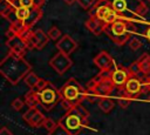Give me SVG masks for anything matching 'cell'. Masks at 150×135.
Here are the masks:
<instances>
[{
	"instance_id": "obj_1",
	"label": "cell",
	"mask_w": 150,
	"mask_h": 135,
	"mask_svg": "<svg viewBox=\"0 0 150 135\" xmlns=\"http://www.w3.org/2000/svg\"><path fill=\"white\" fill-rule=\"evenodd\" d=\"M30 69V63L27 62L23 56L16 55L12 52H8V54L0 61V73L12 85H16L25 79Z\"/></svg>"
},
{
	"instance_id": "obj_2",
	"label": "cell",
	"mask_w": 150,
	"mask_h": 135,
	"mask_svg": "<svg viewBox=\"0 0 150 135\" xmlns=\"http://www.w3.org/2000/svg\"><path fill=\"white\" fill-rule=\"evenodd\" d=\"M114 9L120 20L123 21H138L144 20L148 13V6L142 0H103Z\"/></svg>"
},
{
	"instance_id": "obj_3",
	"label": "cell",
	"mask_w": 150,
	"mask_h": 135,
	"mask_svg": "<svg viewBox=\"0 0 150 135\" xmlns=\"http://www.w3.org/2000/svg\"><path fill=\"white\" fill-rule=\"evenodd\" d=\"M89 112L82 104H76L71 107L66 114L59 120V123L63 126L70 135H79L81 130L88 126Z\"/></svg>"
},
{
	"instance_id": "obj_4",
	"label": "cell",
	"mask_w": 150,
	"mask_h": 135,
	"mask_svg": "<svg viewBox=\"0 0 150 135\" xmlns=\"http://www.w3.org/2000/svg\"><path fill=\"white\" fill-rule=\"evenodd\" d=\"M60 100L69 102L71 106L81 104L86 100V88L75 79H69L59 89Z\"/></svg>"
},
{
	"instance_id": "obj_5",
	"label": "cell",
	"mask_w": 150,
	"mask_h": 135,
	"mask_svg": "<svg viewBox=\"0 0 150 135\" xmlns=\"http://www.w3.org/2000/svg\"><path fill=\"white\" fill-rule=\"evenodd\" d=\"M104 33L117 46H123L131 39V34L127 29V22L123 20H117L111 25H105Z\"/></svg>"
},
{
	"instance_id": "obj_6",
	"label": "cell",
	"mask_w": 150,
	"mask_h": 135,
	"mask_svg": "<svg viewBox=\"0 0 150 135\" xmlns=\"http://www.w3.org/2000/svg\"><path fill=\"white\" fill-rule=\"evenodd\" d=\"M39 93V100H40V106L43 107V109L46 110H50L56 102H60V94L59 90H56V88L54 87L53 83H49L47 88H45Z\"/></svg>"
},
{
	"instance_id": "obj_7",
	"label": "cell",
	"mask_w": 150,
	"mask_h": 135,
	"mask_svg": "<svg viewBox=\"0 0 150 135\" xmlns=\"http://www.w3.org/2000/svg\"><path fill=\"white\" fill-rule=\"evenodd\" d=\"M49 66L60 75L64 74L71 66H73V61L69 58V55L57 52L50 60H49Z\"/></svg>"
},
{
	"instance_id": "obj_8",
	"label": "cell",
	"mask_w": 150,
	"mask_h": 135,
	"mask_svg": "<svg viewBox=\"0 0 150 135\" xmlns=\"http://www.w3.org/2000/svg\"><path fill=\"white\" fill-rule=\"evenodd\" d=\"M94 65L100 69V72H107L110 73L115 69V61L111 58V55L107 52H100L94 58Z\"/></svg>"
},
{
	"instance_id": "obj_9",
	"label": "cell",
	"mask_w": 150,
	"mask_h": 135,
	"mask_svg": "<svg viewBox=\"0 0 150 135\" xmlns=\"http://www.w3.org/2000/svg\"><path fill=\"white\" fill-rule=\"evenodd\" d=\"M77 42L68 34H64L62 35V38L55 42V47L59 52L61 53H64L67 55H70L73 52H75L77 49Z\"/></svg>"
},
{
	"instance_id": "obj_10",
	"label": "cell",
	"mask_w": 150,
	"mask_h": 135,
	"mask_svg": "<svg viewBox=\"0 0 150 135\" xmlns=\"http://www.w3.org/2000/svg\"><path fill=\"white\" fill-rule=\"evenodd\" d=\"M110 77L116 87H124L130 75L125 67H116L112 72H110Z\"/></svg>"
},
{
	"instance_id": "obj_11",
	"label": "cell",
	"mask_w": 150,
	"mask_h": 135,
	"mask_svg": "<svg viewBox=\"0 0 150 135\" xmlns=\"http://www.w3.org/2000/svg\"><path fill=\"white\" fill-rule=\"evenodd\" d=\"M6 45L9 48V52H12L16 55H20V56H25V53L28 50L27 46H26V42L19 35H16L15 38H13L11 40H7Z\"/></svg>"
},
{
	"instance_id": "obj_12",
	"label": "cell",
	"mask_w": 150,
	"mask_h": 135,
	"mask_svg": "<svg viewBox=\"0 0 150 135\" xmlns=\"http://www.w3.org/2000/svg\"><path fill=\"white\" fill-rule=\"evenodd\" d=\"M84 26L94 35H100L101 33H104V26H105V23L103 21H101L100 19H97L95 15H90L89 19L84 22Z\"/></svg>"
},
{
	"instance_id": "obj_13",
	"label": "cell",
	"mask_w": 150,
	"mask_h": 135,
	"mask_svg": "<svg viewBox=\"0 0 150 135\" xmlns=\"http://www.w3.org/2000/svg\"><path fill=\"white\" fill-rule=\"evenodd\" d=\"M142 87H143L142 80L136 77V76H131V77H129V80L124 85V90L130 96H136V95L142 93Z\"/></svg>"
},
{
	"instance_id": "obj_14",
	"label": "cell",
	"mask_w": 150,
	"mask_h": 135,
	"mask_svg": "<svg viewBox=\"0 0 150 135\" xmlns=\"http://www.w3.org/2000/svg\"><path fill=\"white\" fill-rule=\"evenodd\" d=\"M32 40L34 42L35 49L41 50V49L45 48V46H47V43L50 39H49L48 34H46L42 29H34L33 35H32Z\"/></svg>"
},
{
	"instance_id": "obj_15",
	"label": "cell",
	"mask_w": 150,
	"mask_h": 135,
	"mask_svg": "<svg viewBox=\"0 0 150 135\" xmlns=\"http://www.w3.org/2000/svg\"><path fill=\"white\" fill-rule=\"evenodd\" d=\"M25 104L28 108H38L40 106L39 93L35 89H30L28 93L25 94Z\"/></svg>"
},
{
	"instance_id": "obj_16",
	"label": "cell",
	"mask_w": 150,
	"mask_h": 135,
	"mask_svg": "<svg viewBox=\"0 0 150 135\" xmlns=\"http://www.w3.org/2000/svg\"><path fill=\"white\" fill-rule=\"evenodd\" d=\"M42 18V11L41 8H30L29 16L25 20V25L27 28H33V26Z\"/></svg>"
},
{
	"instance_id": "obj_17",
	"label": "cell",
	"mask_w": 150,
	"mask_h": 135,
	"mask_svg": "<svg viewBox=\"0 0 150 135\" xmlns=\"http://www.w3.org/2000/svg\"><path fill=\"white\" fill-rule=\"evenodd\" d=\"M138 65L143 75H150V55L148 53H143L138 59Z\"/></svg>"
},
{
	"instance_id": "obj_18",
	"label": "cell",
	"mask_w": 150,
	"mask_h": 135,
	"mask_svg": "<svg viewBox=\"0 0 150 135\" xmlns=\"http://www.w3.org/2000/svg\"><path fill=\"white\" fill-rule=\"evenodd\" d=\"M97 103H98L100 109H101L103 113H105V114L110 113V112L114 109V107H115L114 101H112L110 97H107V96H105V97H101Z\"/></svg>"
},
{
	"instance_id": "obj_19",
	"label": "cell",
	"mask_w": 150,
	"mask_h": 135,
	"mask_svg": "<svg viewBox=\"0 0 150 135\" xmlns=\"http://www.w3.org/2000/svg\"><path fill=\"white\" fill-rule=\"evenodd\" d=\"M45 119H46V116H45V115H43V114H42L40 110H38V112H36V113L33 115V117L29 120L28 126H29V127H33V128L42 127Z\"/></svg>"
},
{
	"instance_id": "obj_20",
	"label": "cell",
	"mask_w": 150,
	"mask_h": 135,
	"mask_svg": "<svg viewBox=\"0 0 150 135\" xmlns=\"http://www.w3.org/2000/svg\"><path fill=\"white\" fill-rule=\"evenodd\" d=\"M40 79L41 77H39L35 73H33V72H29L26 76H25V79H23V81H25V83L30 88V89H34L35 87H36V85H38V82L40 81Z\"/></svg>"
},
{
	"instance_id": "obj_21",
	"label": "cell",
	"mask_w": 150,
	"mask_h": 135,
	"mask_svg": "<svg viewBox=\"0 0 150 135\" xmlns=\"http://www.w3.org/2000/svg\"><path fill=\"white\" fill-rule=\"evenodd\" d=\"M19 5L27 8H41L45 4V0H18Z\"/></svg>"
},
{
	"instance_id": "obj_22",
	"label": "cell",
	"mask_w": 150,
	"mask_h": 135,
	"mask_svg": "<svg viewBox=\"0 0 150 135\" xmlns=\"http://www.w3.org/2000/svg\"><path fill=\"white\" fill-rule=\"evenodd\" d=\"M132 101V96H130L125 90L123 95H118V106L121 109H127Z\"/></svg>"
},
{
	"instance_id": "obj_23",
	"label": "cell",
	"mask_w": 150,
	"mask_h": 135,
	"mask_svg": "<svg viewBox=\"0 0 150 135\" xmlns=\"http://www.w3.org/2000/svg\"><path fill=\"white\" fill-rule=\"evenodd\" d=\"M29 13H30V8H27V7H18L15 9V18L18 20H21V21H25L28 16H29Z\"/></svg>"
},
{
	"instance_id": "obj_24",
	"label": "cell",
	"mask_w": 150,
	"mask_h": 135,
	"mask_svg": "<svg viewBox=\"0 0 150 135\" xmlns=\"http://www.w3.org/2000/svg\"><path fill=\"white\" fill-rule=\"evenodd\" d=\"M47 34H48V36H49V39L50 40H53V41H59L61 38H62V33H61V31L56 27V26H52L50 28H49V31L47 32Z\"/></svg>"
},
{
	"instance_id": "obj_25",
	"label": "cell",
	"mask_w": 150,
	"mask_h": 135,
	"mask_svg": "<svg viewBox=\"0 0 150 135\" xmlns=\"http://www.w3.org/2000/svg\"><path fill=\"white\" fill-rule=\"evenodd\" d=\"M127 69H128V72H129V75H130V77L131 76H138L139 74H142V72H141V68H139V65H138V61L136 60V61H134L129 67H127Z\"/></svg>"
},
{
	"instance_id": "obj_26",
	"label": "cell",
	"mask_w": 150,
	"mask_h": 135,
	"mask_svg": "<svg viewBox=\"0 0 150 135\" xmlns=\"http://www.w3.org/2000/svg\"><path fill=\"white\" fill-rule=\"evenodd\" d=\"M48 135H70V134H69V131H68L63 126H61V124L57 122V124L55 126V128H54L53 130L48 131Z\"/></svg>"
},
{
	"instance_id": "obj_27",
	"label": "cell",
	"mask_w": 150,
	"mask_h": 135,
	"mask_svg": "<svg viewBox=\"0 0 150 135\" xmlns=\"http://www.w3.org/2000/svg\"><path fill=\"white\" fill-rule=\"evenodd\" d=\"M117 20H120L117 13H116L114 9H111V11L109 12V14L107 15V18L104 19V23H105V25H111V23H114V22L117 21Z\"/></svg>"
},
{
	"instance_id": "obj_28",
	"label": "cell",
	"mask_w": 150,
	"mask_h": 135,
	"mask_svg": "<svg viewBox=\"0 0 150 135\" xmlns=\"http://www.w3.org/2000/svg\"><path fill=\"white\" fill-rule=\"evenodd\" d=\"M57 123L53 120V119H50V117H46L45 119V121H43V124H42V127L47 130V131H50V130H53L54 128H55V126H56Z\"/></svg>"
},
{
	"instance_id": "obj_29",
	"label": "cell",
	"mask_w": 150,
	"mask_h": 135,
	"mask_svg": "<svg viewBox=\"0 0 150 135\" xmlns=\"http://www.w3.org/2000/svg\"><path fill=\"white\" fill-rule=\"evenodd\" d=\"M11 106H12V108H13L14 110L19 112V110H21L22 107L25 106V100H22V99H20V97H16V99H14V100L12 101Z\"/></svg>"
},
{
	"instance_id": "obj_30",
	"label": "cell",
	"mask_w": 150,
	"mask_h": 135,
	"mask_svg": "<svg viewBox=\"0 0 150 135\" xmlns=\"http://www.w3.org/2000/svg\"><path fill=\"white\" fill-rule=\"evenodd\" d=\"M142 46H143V45H142L141 40H138V39H136V38H131V39L129 40V48H130L131 50H138Z\"/></svg>"
},
{
	"instance_id": "obj_31",
	"label": "cell",
	"mask_w": 150,
	"mask_h": 135,
	"mask_svg": "<svg viewBox=\"0 0 150 135\" xmlns=\"http://www.w3.org/2000/svg\"><path fill=\"white\" fill-rule=\"evenodd\" d=\"M77 2L80 4V6L82 8H84V9H91L97 1L96 0H77Z\"/></svg>"
},
{
	"instance_id": "obj_32",
	"label": "cell",
	"mask_w": 150,
	"mask_h": 135,
	"mask_svg": "<svg viewBox=\"0 0 150 135\" xmlns=\"http://www.w3.org/2000/svg\"><path fill=\"white\" fill-rule=\"evenodd\" d=\"M38 110H39L38 108H28V110H27V112H26V113L22 115V119H23V120H25V121L28 123V122H29V120L33 117V115H34V114H35Z\"/></svg>"
},
{
	"instance_id": "obj_33",
	"label": "cell",
	"mask_w": 150,
	"mask_h": 135,
	"mask_svg": "<svg viewBox=\"0 0 150 135\" xmlns=\"http://www.w3.org/2000/svg\"><path fill=\"white\" fill-rule=\"evenodd\" d=\"M142 93H149L150 92V75H145V77L142 80Z\"/></svg>"
},
{
	"instance_id": "obj_34",
	"label": "cell",
	"mask_w": 150,
	"mask_h": 135,
	"mask_svg": "<svg viewBox=\"0 0 150 135\" xmlns=\"http://www.w3.org/2000/svg\"><path fill=\"white\" fill-rule=\"evenodd\" d=\"M49 83H50L49 81H46V80H43V79H40V81L38 82V85H36V87H35L34 89H35L36 92H41V90H43L45 88H47Z\"/></svg>"
},
{
	"instance_id": "obj_35",
	"label": "cell",
	"mask_w": 150,
	"mask_h": 135,
	"mask_svg": "<svg viewBox=\"0 0 150 135\" xmlns=\"http://www.w3.org/2000/svg\"><path fill=\"white\" fill-rule=\"evenodd\" d=\"M5 35H6V38H7V40H11V39H13V38H15L16 35H18V32L14 29V27H12L11 25H9V27L7 28V31H6V33H5Z\"/></svg>"
},
{
	"instance_id": "obj_36",
	"label": "cell",
	"mask_w": 150,
	"mask_h": 135,
	"mask_svg": "<svg viewBox=\"0 0 150 135\" xmlns=\"http://www.w3.org/2000/svg\"><path fill=\"white\" fill-rule=\"evenodd\" d=\"M125 22H127V29H128V32H129L130 34H134V33H136L137 28H136L135 23H134L132 21H125Z\"/></svg>"
},
{
	"instance_id": "obj_37",
	"label": "cell",
	"mask_w": 150,
	"mask_h": 135,
	"mask_svg": "<svg viewBox=\"0 0 150 135\" xmlns=\"http://www.w3.org/2000/svg\"><path fill=\"white\" fill-rule=\"evenodd\" d=\"M0 135H14L7 127H2L1 129H0Z\"/></svg>"
},
{
	"instance_id": "obj_38",
	"label": "cell",
	"mask_w": 150,
	"mask_h": 135,
	"mask_svg": "<svg viewBox=\"0 0 150 135\" xmlns=\"http://www.w3.org/2000/svg\"><path fill=\"white\" fill-rule=\"evenodd\" d=\"M67 5H73L74 2H77V0H63Z\"/></svg>"
},
{
	"instance_id": "obj_39",
	"label": "cell",
	"mask_w": 150,
	"mask_h": 135,
	"mask_svg": "<svg viewBox=\"0 0 150 135\" xmlns=\"http://www.w3.org/2000/svg\"><path fill=\"white\" fill-rule=\"evenodd\" d=\"M146 39H148V41L150 42V27H149L148 31H146Z\"/></svg>"
},
{
	"instance_id": "obj_40",
	"label": "cell",
	"mask_w": 150,
	"mask_h": 135,
	"mask_svg": "<svg viewBox=\"0 0 150 135\" xmlns=\"http://www.w3.org/2000/svg\"><path fill=\"white\" fill-rule=\"evenodd\" d=\"M146 1H148V2H149V4H150V0H146Z\"/></svg>"
}]
</instances>
